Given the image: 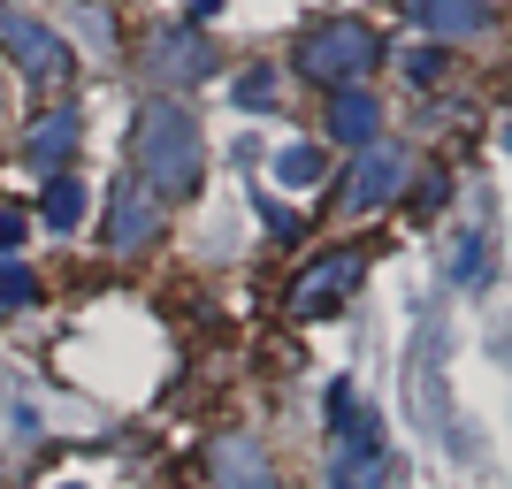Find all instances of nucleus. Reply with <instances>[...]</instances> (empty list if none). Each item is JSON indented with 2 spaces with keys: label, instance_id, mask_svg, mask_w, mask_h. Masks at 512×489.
Listing matches in <instances>:
<instances>
[{
  "label": "nucleus",
  "instance_id": "obj_13",
  "mask_svg": "<svg viewBox=\"0 0 512 489\" xmlns=\"http://www.w3.org/2000/svg\"><path fill=\"white\" fill-rule=\"evenodd\" d=\"M329 489H390V459H352V451H329Z\"/></svg>",
  "mask_w": 512,
  "mask_h": 489
},
{
  "label": "nucleus",
  "instance_id": "obj_7",
  "mask_svg": "<svg viewBox=\"0 0 512 489\" xmlns=\"http://www.w3.org/2000/svg\"><path fill=\"white\" fill-rule=\"evenodd\" d=\"M360 276H367V260H360V253H321L314 268L291 283V314H329L344 291H360Z\"/></svg>",
  "mask_w": 512,
  "mask_h": 489
},
{
  "label": "nucleus",
  "instance_id": "obj_2",
  "mask_svg": "<svg viewBox=\"0 0 512 489\" xmlns=\"http://www.w3.org/2000/svg\"><path fill=\"white\" fill-rule=\"evenodd\" d=\"M375 62H383V39H375L360 16L314 23L299 39V77H314V85H367Z\"/></svg>",
  "mask_w": 512,
  "mask_h": 489
},
{
  "label": "nucleus",
  "instance_id": "obj_19",
  "mask_svg": "<svg viewBox=\"0 0 512 489\" xmlns=\"http://www.w3.org/2000/svg\"><path fill=\"white\" fill-rule=\"evenodd\" d=\"M237 100H245V107H268V100H276V69H253V77L237 85Z\"/></svg>",
  "mask_w": 512,
  "mask_h": 489
},
{
  "label": "nucleus",
  "instance_id": "obj_9",
  "mask_svg": "<svg viewBox=\"0 0 512 489\" xmlns=\"http://www.w3.org/2000/svg\"><path fill=\"white\" fill-rule=\"evenodd\" d=\"M329 138L352 146V153L375 146V138H383V100L367 85H337V100H329Z\"/></svg>",
  "mask_w": 512,
  "mask_h": 489
},
{
  "label": "nucleus",
  "instance_id": "obj_10",
  "mask_svg": "<svg viewBox=\"0 0 512 489\" xmlns=\"http://www.w3.org/2000/svg\"><path fill=\"white\" fill-rule=\"evenodd\" d=\"M77 138H85V130H77V107H54V115H39V123H31L23 153H31L39 169H62L69 153H77Z\"/></svg>",
  "mask_w": 512,
  "mask_h": 489
},
{
  "label": "nucleus",
  "instance_id": "obj_6",
  "mask_svg": "<svg viewBox=\"0 0 512 489\" xmlns=\"http://www.w3.org/2000/svg\"><path fill=\"white\" fill-rule=\"evenodd\" d=\"M207 489H276V467H268V451H260V436H214L207 451Z\"/></svg>",
  "mask_w": 512,
  "mask_h": 489
},
{
  "label": "nucleus",
  "instance_id": "obj_3",
  "mask_svg": "<svg viewBox=\"0 0 512 489\" xmlns=\"http://www.w3.org/2000/svg\"><path fill=\"white\" fill-rule=\"evenodd\" d=\"M406 176H413V153H406V146H383V138H375V146L352 153L337 207H344V214H375V207H390V199L406 192Z\"/></svg>",
  "mask_w": 512,
  "mask_h": 489
},
{
  "label": "nucleus",
  "instance_id": "obj_1",
  "mask_svg": "<svg viewBox=\"0 0 512 489\" xmlns=\"http://www.w3.org/2000/svg\"><path fill=\"white\" fill-rule=\"evenodd\" d=\"M199 169H207L199 123L184 115V107L153 100L146 115H138V184H146L153 199H184L199 184Z\"/></svg>",
  "mask_w": 512,
  "mask_h": 489
},
{
  "label": "nucleus",
  "instance_id": "obj_18",
  "mask_svg": "<svg viewBox=\"0 0 512 489\" xmlns=\"http://www.w3.org/2000/svg\"><path fill=\"white\" fill-rule=\"evenodd\" d=\"M406 77H413V85H436V77H444V46H413V54H406Z\"/></svg>",
  "mask_w": 512,
  "mask_h": 489
},
{
  "label": "nucleus",
  "instance_id": "obj_20",
  "mask_svg": "<svg viewBox=\"0 0 512 489\" xmlns=\"http://www.w3.org/2000/svg\"><path fill=\"white\" fill-rule=\"evenodd\" d=\"M16 245H23V214L0 207V253H16Z\"/></svg>",
  "mask_w": 512,
  "mask_h": 489
},
{
  "label": "nucleus",
  "instance_id": "obj_16",
  "mask_svg": "<svg viewBox=\"0 0 512 489\" xmlns=\"http://www.w3.org/2000/svg\"><path fill=\"white\" fill-rule=\"evenodd\" d=\"M490 268H497L490 237H482V230H474V237H459V260H451V276H459V283H490Z\"/></svg>",
  "mask_w": 512,
  "mask_h": 489
},
{
  "label": "nucleus",
  "instance_id": "obj_17",
  "mask_svg": "<svg viewBox=\"0 0 512 489\" xmlns=\"http://www.w3.org/2000/svg\"><path fill=\"white\" fill-rule=\"evenodd\" d=\"M31 298H39V276L16 268V260H0V306H31Z\"/></svg>",
  "mask_w": 512,
  "mask_h": 489
},
{
  "label": "nucleus",
  "instance_id": "obj_4",
  "mask_svg": "<svg viewBox=\"0 0 512 489\" xmlns=\"http://www.w3.org/2000/svg\"><path fill=\"white\" fill-rule=\"evenodd\" d=\"M0 46L16 54L23 77H62V69H69L62 31H54V23H39V16H23V8H0Z\"/></svg>",
  "mask_w": 512,
  "mask_h": 489
},
{
  "label": "nucleus",
  "instance_id": "obj_11",
  "mask_svg": "<svg viewBox=\"0 0 512 489\" xmlns=\"http://www.w3.org/2000/svg\"><path fill=\"white\" fill-rule=\"evenodd\" d=\"M413 23L444 31V39H474V31L490 23V8H482V0H413Z\"/></svg>",
  "mask_w": 512,
  "mask_h": 489
},
{
  "label": "nucleus",
  "instance_id": "obj_14",
  "mask_svg": "<svg viewBox=\"0 0 512 489\" xmlns=\"http://www.w3.org/2000/svg\"><path fill=\"white\" fill-rule=\"evenodd\" d=\"M153 62H161V69H184V77H207L214 54L199 39H161V46H153Z\"/></svg>",
  "mask_w": 512,
  "mask_h": 489
},
{
  "label": "nucleus",
  "instance_id": "obj_15",
  "mask_svg": "<svg viewBox=\"0 0 512 489\" xmlns=\"http://www.w3.org/2000/svg\"><path fill=\"white\" fill-rule=\"evenodd\" d=\"M314 176H321V153L314 146H283L276 153V184H283V192H306Z\"/></svg>",
  "mask_w": 512,
  "mask_h": 489
},
{
  "label": "nucleus",
  "instance_id": "obj_12",
  "mask_svg": "<svg viewBox=\"0 0 512 489\" xmlns=\"http://www.w3.org/2000/svg\"><path fill=\"white\" fill-rule=\"evenodd\" d=\"M39 222H46V230H54V237H69V230H77V222H85V184L54 169V184H46V192H39Z\"/></svg>",
  "mask_w": 512,
  "mask_h": 489
},
{
  "label": "nucleus",
  "instance_id": "obj_5",
  "mask_svg": "<svg viewBox=\"0 0 512 489\" xmlns=\"http://www.w3.org/2000/svg\"><path fill=\"white\" fill-rule=\"evenodd\" d=\"M153 237H161V199H153L138 176L115 184V192H107V245H115V253H146Z\"/></svg>",
  "mask_w": 512,
  "mask_h": 489
},
{
  "label": "nucleus",
  "instance_id": "obj_8",
  "mask_svg": "<svg viewBox=\"0 0 512 489\" xmlns=\"http://www.w3.org/2000/svg\"><path fill=\"white\" fill-rule=\"evenodd\" d=\"M428 398V421H436V436H444L451 451H467V436H459V413L444 405V337L428 329V344L413 352V405Z\"/></svg>",
  "mask_w": 512,
  "mask_h": 489
}]
</instances>
